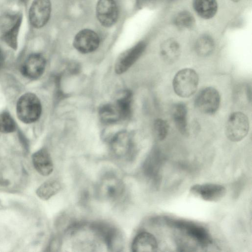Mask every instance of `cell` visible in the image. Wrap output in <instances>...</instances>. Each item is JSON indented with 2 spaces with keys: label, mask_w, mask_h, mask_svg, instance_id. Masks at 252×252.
I'll use <instances>...</instances> for the list:
<instances>
[{
  "label": "cell",
  "mask_w": 252,
  "mask_h": 252,
  "mask_svg": "<svg viewBox=\"0 0 252 252\" xmlns=\"http://www.w3.org/2000/svg\"><path fill=\"white\" fill-rule=\"evenodd\" d=\"M96 191L101 199L115 202L121 198L125 191V186L123 180L113 173L104 174L100 179Z\"/></svg>",
  "instance_id": "cell-1"
},
{
  "label": "cell",
  "mask_w": 252,
  "mask_h": 252,
  "mask_svg": "<svg viewBox=\"0 0 252 252\" xmlns=\"http://www.w3.org/2000/svg\"><path fill=\"white\" fill-rule=\"evenodd\" d=\"M42 107L39 98L34 94L26 93L21 96L17 104L18 118L27 124L37 121L40 116Z\"/></svg>",
  "instance_id": "cell-2"
},
{
  "label": "cell",
  "mask_w": 252,
  "mask_h": 252,
  "mask_svg": "<svg viewBox=\"0 0 252 252\" xmlns=\"http://www.w3.org/2000/svg\"><path fill=\"white\" fill-rule=\"evenodd\" d=\"M198 82V75L194 70L184 68L174 76L173 88L177 95L182 97H188L196 92Z\"/></svg>",
  "instance_id": "cell-3"
},
{
  "label": "cell",
  "mask_w": 252,
  "mask_h": 252,
  "mask_svg": "<svg viewBox=\"0 0 252 252\" xmlns=\"http://www.w3.org/2000/svg\"><path fill=\"white\" fill-rule=\"evenodd\" d=\"M90 226L109 251H121L124 245V239L118 228L111 224L104 222H97L92 224Z\"/></svg>",
  "instance_id": "cell-4"
},
{
  "label": "cell",
  "mask_w": 252,
  "mask_h": 252,
  "mask_svg": "<svg viewBox=\"0 0 252 252\" xmlns=\"http://www.w3.org/2000/svg\"><path fill=\"white\" fill-rule=\"evenodd\" d=\"M249 122L247 116L240 112L232 113L229 117L225 126L227 138L232 142L242 140L248 134Z\"/></svg>",
  "instance_id": "cell-5"
},
{
  "label": "cell",
  "mask_w": 252,
  "mask_h": 252,
  "mask_svg": "<svg viewBox=\"0 0 252 252\" xmlns=\"http://www.w3.org/2000/svg\"><path fill=\"white\" fill-rule=\"evenodd\" d=\"M220 104V95L213 87H206L198 93L195 99L196 107L203 113L212 115L218 110Z\"/></svg>",
  "instance_id": "cell-6"
},
{
  "label": "cell",
  "mask_w": 252,
  "mask_h": 252,
  "mask_svg": "<svg viewBox=\"0 0 252 252\" xmlns=\"http://www.w3.org/2000/svg\"><path fill=\"white\" fill-rule=\"evenodd\" d=\"M51 12L50 0H34L29 9L30 24L34 28L44 27L48 22Z\"/></svg>",
  "instance_id": "cell-7"
},
{
  "label": "cell",
  "mask_w": 252,
  "mask_h": 252,
  "mask_svg": "<svg viewBox=\"0 0 252 252\" xmlns=\"http://www.w3.org/2000/svg\"><path fill=\"white\" fill-rule=\"evenodd\" d=\"M189 191L193 195L204 201L217 202L224 197L226 189L221 185L205 183L192 186Z\"/></svg>",
  "instance_id": "cell-8"
},
{
  "label": "cell",
  "mask_w": 252,
  "mask_h": 252,
  "mask_svg": "<svg viewBox=\"0 0 252 252\" xmlns=\"http://www.w3.org/2000/svg\"><path fill=\"white\" fill-rule=\"evenodd\" d=\"M174 225L202 247L207 246L212 242L208 231L202 226L184 221H175Z\"/></svg>",
  "instance_id": "cell-9"
},
{
  "label": "cell",
  "mask_w": 252,
  "mask_h": 252,
  "mask_svg": "<svg viewBox=\"0 0 252 252\" xmlns=\"http://www.w3.org/2000/svg\"><path fill=\"white\" fill-rule=\"evenodd\" d=\"M100 42L98 34L90 29H84L79 31L75 36L73 44L79 52L87 54L95 51Z\"/></svg>",
  "instance_id": "cell-10"
},
{
  "label": "cell",
  "mask_w": 252,
  "mask_h": 252,
  "mask_svg": "<svg viewBox=\"0 0 252 252\" xmlns=\"http://www.w3.org/2000/svg\"><path fill=\"white\" fill-rule=\"evenodd\" d=\"M96 16L103 26H112L118 17V7L115 1L114 0H98L96 6Z\"/></svg>",
  "instance_id": "cell-11"
},
{
  "label": "cell",
  "mask_w": 252,
  "mask_h": 252,
  "mask_svg": "<svg viewBox=\"0 0 252 252\" xmlns=\"http://www.w3.org/2000/svg\"><path fill=\"white\" fill-rule=\"evenodd\" d=\"M110 147L113 154L118 158L128 159L132 157V141L126 131L116 134L111 139Z\"/></svg>",
  "instance_id": "cell-12"
},
{
  "label": "cell",
  "mask_w": 252,
  "mask_h": 252,
  "mask_svg": "<svg viewBox=\"0 0 252 252\" xmlns=\"http://www.w3.org/2000/svg\"><path fill=\"white\" fill-rule=\"evenodd\" d=\"M146 47L144 42H141L122 54L115 64V71L122 74L127 70L142 55Z\"/></svg>",
  "instance_id": "cell-13"
},
{
  "label": "cell",
  "mask_w": 252,
  "mask_h": 252,
  "mask_svg": "<svg viewBox=\"0 0 252 252\" xmlns=\"http://www.w3.org/2000/svg\"><path fill=\"white\" fill-rule=\"evenodd\" d=\"M46 61L39 54L30 55L25 61L21 68L24 76L30 79H36L42 75L45 68Z\"/></svg>",
  "instance_id": "cell-14"
},
{
  "label": "cell",
  "mask_w": 252,
  "mask_h": 252,
  "mask_svg": "<svg viewBox=\"0 0 252 252\" xmlns=\"http://www.w3.org/2000/svg\"><path fill=\"white\" fill-rule=\"evenodd\" d=\"M131 251L134 252H156L158 243L154 235L148 232H141L133 239Z\"/></svg>",
  "instance_id": "cell-15"
},
{
  "label": "cell",
  "mask_w": 252,
  "mask_h": 252,
  "mask_svg": "<svg viewBox=\"0 0 252 252\" xmlns=\"http://www.w3.org/2000/svg\"><path fill=\"white\" fill-rule=\"evenodd\" d=\"M34 168L41 175L47 176L53 170V163L47 150L42 149L34 153L32 156Z\"/></svg>",
  "instance_id": "cell-16"
},
{
  "label": "cell",
  "mask_w": 252,
  "mask_h": 252,
  "mask_svg": "<svg viewBox=\"0 0 252 252\" xmlns=\"http://www.w3.org/2000/svg\"><path fill=\"white\" fill-rule=\"evenodd\" d=\"M181 53L179 43L174 39L169 38L163 41L160 45V54L164 61L172 63L179 58Z\"/></svg>",
  "instance_id": "cell-17"
},
{
  "label": "cell",
  "mask_w": 252,
  "mask_h": 252,
  "mask_svg": "<svg viewBox=\"0 0 252 252\" xmlns=\"http://www.w3.org/2000/svg\"><path fill=\"white\" fill-rule=\"evenodd\" d=\"M172 114L177 128L182 134H187L188 110L186 105L183 103L175 104L172 108Z\"/></svg>",
  "instance_id": "cell-18"
},
{
  "label": "cell",
  "mask_w": 252,
  "mask_h": 252,
  "mask_svg": "<svg viewBox=\"0 0 252 252\" xmlns=\"http://www.w3.org/2000/svg\"><path fill=\"white\" fill-rule=\"evenodd\" d=\"M193 5L196 13L205 19L214 17L218 8L216 0H193Z\"/></svg>",
  "instance_id": "cell-19"
},
{
  "label": "cell",
  "mask_w": 252,
  "mask_h": 252,
  "mask_svg": "<svg viewBox=\"0 0 252 252\" xmlns=\"http://www.w3.org/2000/svg\"><path fill=\"white\" fill-rule=\"evenodd\" d=\"M100 120L105 124H113L122 118L121 113L116 104H106L98 111Z\"/></svg>",
  "instance_id": "cell-20"
},
{
  "label": "cell",
  "mask_w": 252,
  "mask_h": 252,
  "mask_svg": "<svg viewBox=\"0 0 252 252\" xmlns=\"http://www.w3.org/2000/svg\"><path fill=\"white\" fill-rule=\"evenodd\" d=\"M62 188L61 183L55 179L47 180L41 184L36 190L37 196L46 200L58 193Z\"/></svg>",
  "instance_id": "cell-21"
},
{
  "label": "cell",
  "mask_w": 252,
  "mask_h": 252,
  "mask_svg": "<svg viewBox=\"0 0 252 252\" xmlns=\"http://www.w3.org/2000/svg\"><path fill=\"white\" fill-rule=\"evenodd\" d=\"M215 48V42L211 36L208 34L200 36L196 40L195 50L196 54L201 57L210 55Z\"/></svg>",
  "instance_id": "cell-22"
},
{
  "label": "cell",
  "mask_w": 252,
  "mask_h": 252,
  "mask_svg": "<svg viewBox=\"0 0 252 252\" xmlns=\"http://www.w3.org/2000/svg\"><path fill=\"white\" fill-rule=\"evenodd\" d=\"M132 94L128 91L123 92L115 103L118 107L123 119L127 118L131 113Z\"/></svg>",
  "instance_id": "cell-23"
},
{
  "label": "cell",
  "mask_w": 252,
  "mask_h": 252,
  "mask_svg": "<svg viewBox=\"0 0 252 252\" xmlns=\"http://www.w3.org/2000/svg\"><path fill=\"white\" fill-rule=\"evenodd\" d=\"M21 19L18 17L13 25L3 33L4 40L12 48L15 49L17 46V37L21 23Z\"/></svg>",
  "instance_id": "cell-24"
},
{
  "label": "cell",
  "mask_w": 252,
  "mask_h": 252,
  "mask_svg": "<svg viewBox=\"0 0 252 252\" xmlns=\"http://www.w3.org/2000/svg\"><path fill=\"white\" fill-rule=\"evenodd\" d=\"M175 24L180 29H190L195 24V19L189 11H182L176 17Z\"/></svg>",
  "instance_id": "cell-25"
},
{
  "label": "cell",
  "mask_w": 252,
  "mask_h": 252,
  "mask_svg": "<svg viewBox=\"0 0 252 252\" xmlns=\"http://www.w3.org/2000/svg\"><path fill=\"white\" fill-rule=\"evenodd\" d=\"M15 123L10 115L7 112L0 114V132L10 133L15 130Z\"/></svg>",
  "instance_id": "cell-26"
},
{
  "label": "cell",
  "mask_w": 252,
  "mask_h": 252,
  "mask_svg": "<svg viewBox=\"0 0 252 252\" xmlns=\"http://www.w3.org/2000/svg\"><path fill=\"white\" fill-rule=\"evenodd\" d=\"M169 126L167 122L161 119L156 120L154 123V129L157 138L163 140L166 137Z\"/></svg>",
  "instance_id": "cell-27"
},
{
  "label": "cell",
  "mask_w": 252,
  "mask_h": 252,
  "mask_svg": "<svg viewBox=\"0 0 252 252\" xmlns=\"http://www.w3.org/2000/svg\"><path fill=\"white\" fill-rule=\"evenodd\" d=\"M3 62V55L1 50L0 49V68L2 65Z\"/></svg>",
  "instance_id": "cell-28"
},
{
  "label": "cell",
  "mask_w": 252,
  "mask_h": 252,
  "mask_svg": "<svg viewBox=\"0 0 252 252\" xmlns=\"http://www.w3.org/2000/svg\"><path fill=\"white\" fill-rule=\"evenodd\" d=\"M232 0L234 1V2H237V1H239L240 0Z\"/></svg>",
  "instance_id": "cell-29"
}]
</instances>
